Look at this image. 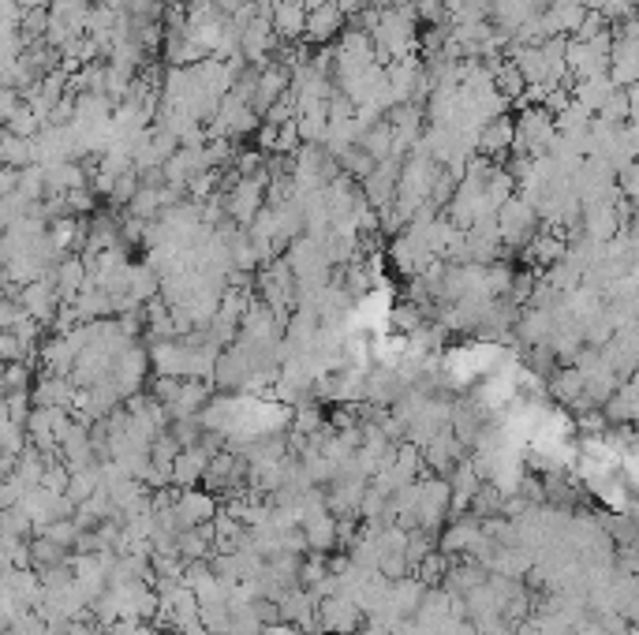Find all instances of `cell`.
<instances>
[{"mask_svg":"<svg viewBox=\"0 0 639 635\" xmlns=\"http://www.w3.org/2000/svg\"><path fill=\"white\" fill-rule=\"evenodd\" d=\"M341 27H344V12L333 4V0H326L322 8L307 12V27H303V34H307L311 42H329Z\"/></svg>","mask_w":639,"mask_h":635,"instance_id":"1","label":"cell"},{"mask_svg":"<svg viewBox=\"0 0 639 635\" xmlns=\"http://www.w3.org/2000/svg\"><path fill=\"white\" fill-rule=\"evenodd\" d=\"M270 27L277 30L281 38H303V27H307V8H303V0H277Z\"/></svg>","mask_w":639,"mask_h":635,"instance_id":"2","label":"cell"}]
</instances>
